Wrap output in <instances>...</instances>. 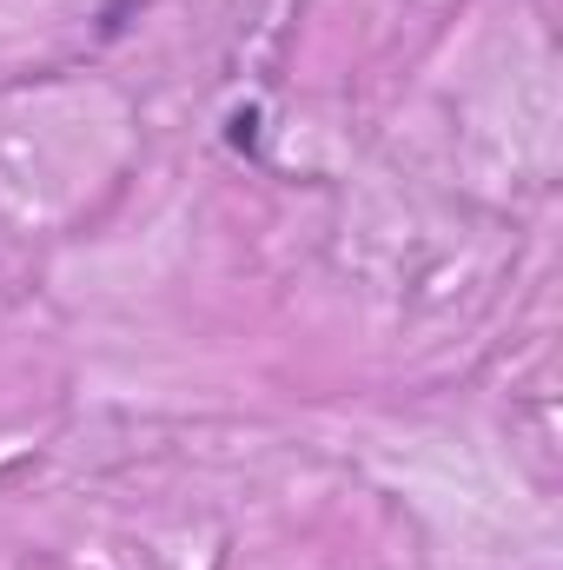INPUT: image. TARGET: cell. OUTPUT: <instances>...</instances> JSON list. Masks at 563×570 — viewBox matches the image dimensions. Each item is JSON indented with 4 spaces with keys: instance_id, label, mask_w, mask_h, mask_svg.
<instances>
[{
    "instance_id": "6da1fadb",
    "label": "cell",
    "mask_w": 563,
    "mask_h": 570,
    "mask_svg": "<svg viewBox=\"0 0 563 570\" xmlns=\"http://www.w3.org/2000/svg\"><path fill=\"white\" fill-rule=\"evenodd\" d=\"M226 140L239 146V153H253V146H259V107H233V120H226Z\"/></svg>"
}]
</instances>
